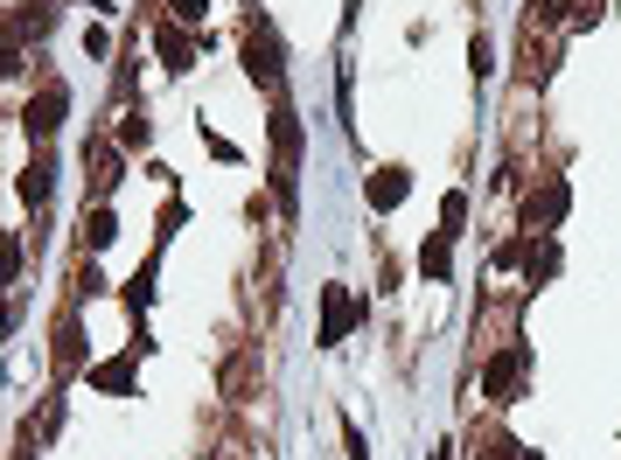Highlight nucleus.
Wrapping results in <instances>:
<instances>
[{
	"label": "nucleus",
	"instance_id": "6",
	"mask_svg": "<svg viewBox=\"0 0 621 460\" xmlns=\"http://www.w3.org/2000/svg\"><path fill=\"white\" fill-rule=\"evenodd\" d=\"M154 49H161V64L175 70V77L196 64V43H189V28H182V22H161V28H154Z\"/></svg>",
	"mask_w": 621,
	"mask_h": 460
},
{
	"label": "nucleus",
	"instance_id": "23",
	"mask_svg": "<svg viewBox=\"0 0 621 460\" xmlns=\"http://www.w3.org/2000/svg\"><path fill=\"white\" fill-rule=\"evenodd\" d=\"M343 447H349V460H370V439H364V426H349V418H343Z\"/></svg>",
	"mask_w": 621,
	"mask_h": 460
},
{
	"label": "nucleus",
	"instance_id": "17",
	"mask_svg": "<svg viewBox=\"0 0 621 460\" xmlns=\"http://www.w3.org/2000/svg\"><path fill=\"white\" fill-rule=\"evenodd\" d=\"M78 356H84V329H78V314H70L64 329H56V363H64V370H70V363H78Z\"/></svg>",
	"mask_w": 621,
	"mask_h": 460
},
{
	"label": "nucleus",
	"instance_id": "11",
	"mask_svg": "<svg viewBox=\"0 0 621 460\" xmlns=\"http://www.w3.org/2000/svg\"><path fill=\"white\" fill-rule=\"evenodd\" d=\"M91 188H99V203L119 188V147H99V153H91Z\"/></svg>",
	"mask_w": 621,
	"mask_h": 460
},
{
	"label": "nucleus",
	"instance_id": "13",
	"mask_svg": "<svg viewBox=\"0 0 621 460\" xmlns=\"http://www.w3.org/2000/svg\"><path fill=\"white\" fill-rule=\"evenodd\" d=\"M252 377H258V349H244L231 370H223V398H244V391H252Z\"/></svg>",
	"mask_w": 621,
	"mask_h": 460
},
{
	"label": "nucleus",
	"instance_id": "14",
	"mask_svg": "<svg viewBox=\"0 0 621 460\" xmlns=\"http://www.w3.org/2000/svg\"><path fill=\"white\" fill-rule=\"evenodd\" d=\"M524 273H531V286H538V279H552V273H559V244H552V238L531 244V252H524Z\"/></svg>",
	"mask_w": 621,
	"mask_h": 460
},
{
	"label": "nucleus",
	"instance_id": "9",
	"mask_svg": "<svg viewBox=\"0 0 621 460\" xmlns=\"http://www.w3.org/2000/svg\"><path fill=\"white\" fill-rule=\"evenodd\" d=\"M405 168H378V175H370V209H399L405 203Z\"/></svg>",
	"mask_w": 621,
	"mask_h": 460
},
{
	"label": "nucleus",
	"instance_id": "2",
	"mask_svg": "<svg viewBox=\"0 0 621 460\" xmlns=\"http://www.w3.org/2000/svg\"><path fill=\"white\" fill-rule=\"evenodd\" d=\"M244 70H252L258 91H279V35H273L266 14H258V22H244Z\"/></svg>",
	"mask_w": 621,
	"mask_h": 460
},
{
	"label": "nucleus",
	"instance_id": "10",
	"mask_svg": "<svg viewBox=\"0 0 621 460\" xmlns=\"http://www.w3.org/2000/svg\"><path fill=\"white\" fill-rule=\"evenodd\" d=\"M119 238V217H112V203L99 209H84V252H105V244Z\"/></svg>",
	"mask_w": 621,
	"mask_h": 460
},
{
	"label": "nucleus",
	"instance_id": "21",
	"mask_svg": "<svg viewBox=\"0 0 621 460\" xmlns=\"http://www.w3.org/2000/svg\"><path fill=\"white\" fill-rule=\"evenodd\" d=\"M119 147H147V112H126V126H119Z\"/></svg>",
	"mask_w": 621,
	"mask_h": 460
},
{
	"label": "nucleus",
	"instance_id": "3",
	"mask_svg": "<svg viewBox=\"0 0 621 460\" xmlns=\"http://www.w3.org/2000/svg\"><path fill=\"white\" fill-rule=\"evenodd\" d=\"M356 321H370V300H349V286H322V349L349 342Z\"/></svg>",
	"mask_w": 621,
	"mask_h": 460
},
{
	"label": "nucleus",
	"instance_id": "15",
	"mask_svg": "<svg viewBox=\"0 0 621 460\" xmlns=\"http://www.w3.org/2000/svg\"><path fill=\"white\" fill-rule=\"evenodd\" d=\"M447 244H455L447 230H433V238H426V252H419V273L426 279H447Z\"/></svg>",
	"mask_w": 621,
	"mask_h": 460
},
{
	"label": "nucleus",
	"instance_id": "19",
	"mask_svg": "<svg viewBox=\"0 0 621 460\" xmlns=\"http://www.w3.org/2000/svg\"><path fill=\"white\" fill-rule=\"evenodd\" d=\"M203 14H210V0H168V22L182 28H203Z\"/></svg>",
	"mask_w": 621,
	"mask_h": 460
},
{
	"label": "nucleus",
	"instance_id": "12",
	"mask_svg": "<svg viewBox=\"0 0 621 460\" xmlns=\"http://www.w3.org/2000/svg\"><path fill=\"white\" fill-rule=\"evenodd\" d=\"M273 203L294 217V203H300V168L294 161H273Z\"/></svg>",
	"mask_w": 621,
	"mask_h": 460
},
{
	"label": "nucleus",
	"instance_id": "20",
	"mask_svg": "<svg viewBox=\"0 0 621 460\" xmlns=\"http://www.w3.org/2000/svg\"><path fill=\"white\" fill-rule=\"evenodd\" d=\"M440 223H447V238H455V230L468 223V196H461V188H455V196H447V203H440Z\"/></svg>",
	"mask_w": 621,
	"mask_h": 460
},
{
	"label": "nucleus",
	"instance_id": "4",
	"mask_svg": "<svg viewBox=\"0 0 621 460\" xmlns=\"http://www.w3.org/2000/svg\"><path fill=\"white\" fill-rule=\"evenodd\" d=\"M64 112H70V91L64 84H43L35 99L22 105V126H28V140H49L56 126H64Z\"/></svg>",
	"mask_w": 621,
	"mask_h": 460
},
{
	"label": "nucleus",
	"instance_id": "16",
	"mask_svg": "<svg viewBox=\"0 0 621 460\" xmlns=\"http://www.w3.org/2000/svg\"><path fill=\"white\" fill-rule=\"evenodd\" d=\"M468 447H475V460H517V453H524L517 439H503V433H475Z\"/></svg>",
	"mask_w": 621,
	"mask_h": 460
},
{
	"label": "nucleus",
	"instance_id": "24",
	"mask_svg": "<svg viewBox=\"0 0 621 460\" xmlns=\"http://www.w3.org/2000/svg\"><path fill=\"white\" fill-rule=\"evenodd\" d=\"M126 377H134V363H105V370H99L105 391H126Z\"/></svg>",
	"mask_w": 621,
	"mask_h": 460
},
{
	"label": "nucleus",
	"instance_id": "5",
	"mask_svg": "<svg viewBox=\"0 0 621 460\" xmlns=\"http://www.w3.org/2000/svg\"><path fill=\"white\" fill-rule=\"evenodd\" d=\"M566 209H573V188L552 175L544 188H531V196H524V230H552L559 217H566Z\"/></svg>",
	"mask_w": 621,
	"mask_h": 460
},
{
	"label": "nucleus",
	"instance_id": "22",
	"mask_svg": "<svg viewBox=\"0 0 621 460\" xmlns=\"http://www.w3.org/2000/svg\"><path fill=\"white\" fill-rule=\"evenodd\" d=\"M524 252H531V244H524V238H510V244H496V273H510V265H524Z\"/></svg>",
	"mask_w": 621,
	"mask_h": 460
},
{
	"label": "nucleus",
	"instance_id": "7",
	"mask_svg": "<svg viewBox=\"0 0 621 460\" xmlns=\"http://www.w3.org/2000/svg\"><path fill=\"white\" fill-rule=\"evenodd\" d=\"M14 188H22V203H35V209H43V203H49V188H56V161H49V153H35V161H28V175L14 182Z\"/></svg>",
	"mask_w": 621,
	"mask_h": 460
},
{
	"label": "nucleus",
	"instance_id": "8",
	"mask_svg": "<svg viewBox=\"0 0 621 460\" xmlns=\"http://www.w3.org/2000/svg\"><path fill=\"white\" fill-rule=\"evenodd\" d=\"M273 153L300 168V119H294V105H273Z\"/></svg>",
	"mask_w": 621,
	"mask_h": 460
},
{
	"label": "nucleus",
	"instance_id": "18",
	"mask_svg": "<svg viewBox=\"0 0 621 460\" xmlns=\"http://www.w3.org/2000/svg\"><path fill=\"white\" fill-rule=\"evenodd\" d=\"M468 70H475V77H496V43H488V35L468 43Z\"/></svg>",
	"mask_w": 621,
	"mask_h": 460
},
{
	"label": "nucleus",
	"instance_id": "1",
	"mask_svg": "<svg viewBox=\"0 0 621 460\" xmlns=\"http://www.w3.org/2000/svg\"><path fill=\"white\" fill-rule=\"evenodd\" d=\"M524 370H531V349H524V342L496 349V356L482 363V398H488V405H517V383H524Z\"/></svg>",
	"mask_w": 621,
	"mask_h": 460
}]
</instances>
